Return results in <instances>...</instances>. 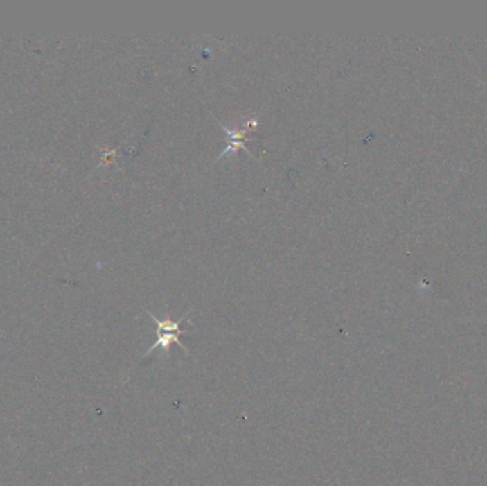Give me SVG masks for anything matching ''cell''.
I'll list each match as a JSON object with an SVG mask.
<instances>
[{"label":"cell","mask_w":487,"mask_h":486,"mask_svg":"<svg viewBox=\"0 0 487 486\" xmlns=\"http://www.w3.org/2000/svg\"><path fill=\"white\" fill-rule=\"evenodd\" d=\"M147 314H148V317H150L154 322H156V325H157V341L154 342V344L148 348V351H147L145 355H150L151 352H154V351L159 349V348H160L163 352L168 354L170 347H171L172 344H177L186 354H190L188 349L181 344V341H179V338H178L179 336L184 334V332H186L184 329H181V322H184V321L187 320V317H181V318L177 320V321H172V320H164V321H161V320H159L156 315H152L148 310H147Z\"/></svg>","instance_id":"6da1fadb"},{"label":"cell","mask_w":487,"mask_h":486,"mask_svg":"<svg viewBox=\"0 0 487 486\" xmlns=\"http://www.w3.org/2000/svg\"><path fill=\"white\" fill-rule=\"evenodd\" d=\"M218 124H220V127H221V129H222V130L225 132V134H227V141H228V144H227V148H224V150L221 151V155L218 156L217 160H220L221 157L227 156L228 153H237L238 150L247 151L248 155L252 157L249 150H248L247 146H245V141L251 140L249 137H245V133H247L248 130H252V129H249V127H245V129H242V130H233V129H228L227 125L221 124L220 121H218Z\"/></svg>","instance_id":"7a4b0ae2"}]
</instances>
